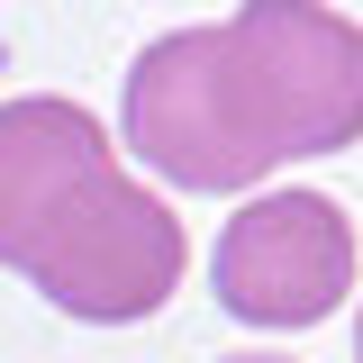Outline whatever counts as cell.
Here are the masks:
<instances>
[{
    "mask_svg": "<svg viewBox=\"0 0 363 363\" xmlns=\"http://www.w3.org/2000/svg\"><path fill=\"white\" fill-rule=\"evenodd\" d=\"M354 363H363V318H354Z\"/></svg>",
    "mask_w": 363,
    "mask_h": 363,
    "instance_id": "obj_5",
    "label": "cell"
},
{
    "mask_svg": "<svg viewBox=\"0 0 363 363\" xmlns=\"http://www.w3.org/2000/svg\"><path fill=\"white\" fill-rule=\"evenodd\" d=\"M118 136L173 191L227 200L300 155L363 145V28L327 0H236L128 64Z\"/></svg>",
    "mask_w": 363,
    "mask_h": 363,
    "instance_id": "obj_1",
    "label": "cell"
},
{
    "mask_svg": "<svg viewBox=\"0 0 363 363\" xmlns=\"http://www.w3.org/2000/svg\"><path fill=\"white\" fill-rule=\"evenodd\" d=\"M209 281H218V309L245 327H272V336L318 327L354 291V218L327 191H255L218 227Z\"/></svg>",
    "mask_w": 363,
    "mask_h": 363,
    "instance_id": "obj_3",
    "label": "cell"
},
{
    "mask_svg": "<svg viewBox=\"0 0 363 363\" xmlns=\"http://www.w3.org/2000/svg\"><path fill=\"white\" fill-rule=\"evenodd\" d=\"M0 264L82 327H136L182 291L191 236L82 100L18 91L0 100Z\"/></svg>",
    "mask_w": 363,
    "mask_h": 363,
    "instance_id": "obj_2",
    "label": "cell"
},
{
    "mask_svg": "<svg viewBox=\"0 0 363 363\" xmlns=\"http://www.w3.org/2000/svg\"><path fill=\"white\" fill-rule=\"evenodd\" d=\"M227 363H291V354H227Z\"/></svg>",
    "mask_w": 363,
    "mask_h": 363,
    "instance_id": "obj_4",
    "label": "cell"
}]
</instances>
